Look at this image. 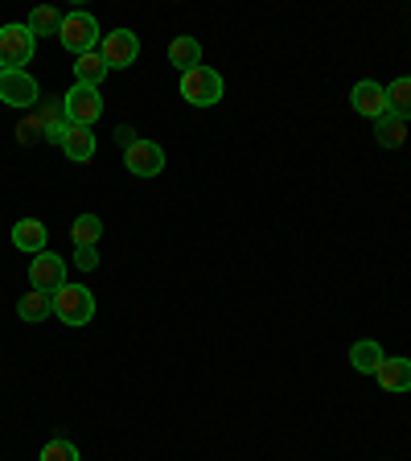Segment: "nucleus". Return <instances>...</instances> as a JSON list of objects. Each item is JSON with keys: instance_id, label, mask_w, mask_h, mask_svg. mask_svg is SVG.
Masks as SVG:
<instances>
[{"instance_id": "26", "label": "nucleus", "mask_w": 411, "mask_h": 461, "mask_svg": "<svg viewBox=\"0 0 411 461\" xmlns=\"http://www.w3.org/2000/svg\"><path fill=\"white\" fill-rule=\"evenodd\" d=\"M0 75H4V67H0Z\"/></svg>"}, {"instance_id": "10", "label": "nucleus", "mask_w": 411, "mask_h": 461, "mask_svg": "<svg viewBox=\"0 0 411 461\" xmlns=\"http://www.w3.org/2000/svg\"><path fill=\"white\" fill-rule=\"evenodd\" d=\"M350 104H354V112L366 115V120H383L387 115V86L374 83V78H362V83H354V91H350Z\"/></svg>"}, {"instance_id": "23", "label": "nucleus", "mask_w": 411, "mask_h": 461, "mask_svg": "<svg viewBox=\"0 0 411 461\" xmlns=\"http://www.w3.org/2000/svg\"><path fill=\"white\" fill-rule=\"evenodd\" d=\"M41 461H83V457H78L75 441H62V437H58V441H49L46 449H41Z\"/></svg>"}, {"instance_id": "2", "label": "nucleus", "mask_w": 411, "mask_h": 461, "mask_svg": "<svg viewBox=\"0 0 411 461\" xmlns=\"http://www.w3.org/2000/svg\"><path fill=\"white\" fill-rule=\"evenodd\" d=\"M54 317L62 326H86L91 317H95V297H91V288L83 285H62L54 293Z\"/></svg>"}, {"instance_id": "16", "label": "nucleus", "mask_w": 411, "mask_h": 461, "mask_svg": "<svg viewBox=\"0 0 411 461\" xmlns=\"http://www.w3.org/2000/svg\"><path fill=\"white\" fill-rule=\"evenodd\" d=\"M383 358H387V355H383V346L374 342V338H362V342L350 346V363H354V371H362V375H374Z\"/></svg>"}, {"instance_id": "1", "label": "nucleus", "mask_w": 411, "mask_h": 461, "mask_svg": "<svg viewBox=\"0 0 411 461\" xmlns=\"http://www.w3.org/2000/svg\"><path fill=\"white\" fill-rule=\"evenodd\" d=\"M58 41H62V46L78 58V54L99 50L103 33H99V21L91 17V13H67V17H62V25H58Z\"/></svg>"}, {"instance_id": "8", "label": "nucleus", "mask_w": 411, "mask_h": 461, "mask_svg": "<svg viewBox=\"0 0 411 461\" xmlns=\"http://www.w3.org/2000/svg\"><path fill=\"white\" fill-rule=\"evenodd\" d=\"M29 285L38 288V293H49V297H54L58 288L67 285V259L54 256V251L33 256V264H29Z\"/></svg>"}, {"instance_id": "7", "label": "nucleus", "mask_w": 411, "mask_h": 461, "mask_svg": "<svg viewBox=\"0 0 411 461\" xmlns=\"http://www.w3.org/2000/svg\"><path fill=\"white\" fill-rule=\"evenodd\" d=\"M0 104L9 107H33L41 104V86L29 70H4L0 75Z\"/></svg>"}, {"instance_id": "13", "label": "nucleus", "mask_w": 411, "mask_h": 461, "mask_svg": "<svg viewBox=\"0 0 411 461\" xmlns=\"http://www.w3.org/2000/svg\"><path fill=\"white\" fill-rule=\"evenodd\" d=\"M46 222L41 219H21L17 227H13V243H17L21 251H33V256H41L46 251Z\"/></svg>"}, {"instance_id": "14", "label": "nucleus", "mask_w": 411, "mask_h": 461, "mask_svg": "<svg viewBox=\"0 0 411 461\" xmlns=\"http://www.w3.org/2000/svg\"><path fill=\"white\" fill-rule=\"evenodd\" d=\"M103 78H107V62H103V54H99V50H91V54H78V58H75V83L99 86Z\"/></svg>"}, {"instance_id": "17", "label": "nucleus", "mask_w": 411, "mask_h": 461, "mask_svg": "<svg viewBox=\"0 0 411 461\" xmlns=\"http://www.w3.org/2000/svg\"><path fill=\"white\" fill-rule=\"evenodd\" d=\"M62 153H67L70 161H91V157H95V132H91V128L70 124L67 140H62Z\"/></svg>"}, {"instance_id": "5", "label": "nucleus", "mask_w": 411, "mask_h": 461, "mask_svg": "<svg viewBox=\"0 0 411 461\" xmlns=\"http://www.w3.org/2000/svg\"><path fill=\"white\" fill-rule=\"evenodd\" d=\"M62 107H67V120L75 128H91L103 115V99H99V86H83V83H75L62 95Z\"/></svg>"}, {"instance_id": "18", "label": "nucleus", "mask_w": 411, "mask_h": 461, "mask_svg": "<svg viewBox=\"0 0 411 461\" xmlns=\"http://www.w3.org/2000/svg\"><path fill=\"white\" fill-rule=\"evenodd\" d=\"M169 62L177 70H193V67H201V41L198 38H173V46H169Z\"/></svg>"}, {"instance_id": "24", "label": "nucleus", "mask_w": 411, "mask_h": 461, "mask_svg": "<svg viewBox=\"0 0 411 461\" xmlns=\"http://www.w3.org/2000/svg\"><path fill=\"white\" fill-rule=\"evenodd\" d=\"M75 268L78 272H95L99 268V248H75Z\"/></svg>"}, {"instance_id": "9", "label": "nucleus", "mask_w": 411, "mask_h": 461, "mask_svg": "<svg viewBox=\"0 0 411 461\" xmlns=\"http://www.w3.org/2000/svg\"><path fill=\"white\" fill-rule=\"evenodd\" d=\"M124 165L136 177H156L165 169V149L156 140H136L124 149Z\"/></svg>"}, {"instance_id": "19", "label": "nucleus", "mask_w": 411, "mask_h": 461, "mask_svg": "<svg viewBox=\"0 0 411 461\" xmlns=\"http://www.w3.org/2000/svg\"><path fill=\"white\" fill-rule=\"evenodd\" d=\"M374 136H379L383 149H403V140H407V120L387 112L383 120H374Z\"/></svg>"}, {"instance_id": "6", "label": "nucleus", "mask_w": 411, "mask_h": 461, "mask_svg": "<svg viewBox=\"0 0 411 461\" xmlns=\"http://www.w3.org/2000/svg\"><path fill=\"white\" fill-rule=\"evenodd\" d=\"M99 54H103L107 70H124L140 58V38H136L132 29H112V33L99 41Z\"/></svg>"}, {"instance_id": "22", "label": "nucleus", "mask_w": 411, "mask_h": 461, "mask_svg": "<svg viewBox=\"0 0 411 461\" xmlns=\"http://www.w3.org/2000/svg\"><path fill=\"white\" fill-rule=\"evenodd\" d=\"M25 25H29V33H33V38H46V33H58L62 17H58V9H33Z\"/></svg>"}, {"instance_id": "21", "label": "nucleus", "mask_w": 411, "mask_h": 461, "mask_svg": "<svg viewBox=\"0 0 411 461\" xmlns=\"http://www.w3.org/2000/svg\"><path fill=\"white\" fill-rule=\"evenodd\" d=\"M387 112L399 115V120H411V75L395 78V83L387 86Z\"/></svg>"}, {"instance_id": "11", "label": "nucleus", "mask_w": 411, "mask_h": 461, "mask_svg": "<svg viewBox=\"0 0 411 461\" xmlns=\"http://www.w3.org/2000/svg\"><path fill=\"white\" fill-rule=\"evenodd\" d=\"M38 128H41V136H46L49 144H58V149H62V140H67V132H70V120H67V107H62V99H41Z\"/></svg>"}, {"instance_id": "12", "label": "nucleus", "mask_w": 411, "mask_h": 461, "mask_svg": "<svg viewBox=\"0 0 411 461\" xmlns=\"http://www.w3.org/2000/svg\"><path fill=\"white\" fill-rule=\"evenodd\" d=\"M374 379H379V387L391 395L411 392V358H383L379 371H374Z\"/></svg>"}, {"instance_id": "3", "label": "nucleus", "mask_w": 411, "mask_h": 461, "mask_svg": "<svg viewBox=\"0 0 411 461\" xmlns=\"http://www.w3.org/2000/svg\"><path fill=\"white\" fill-rule=\"evenodd\" d=\"M182 99L193 107H214L222 99V75L214 67H193L182 75Z\"/></svg>"}, {"instance_id": "4", "label": "nucleus", "mask_w": 411, "mask_h": 461, "mask_svg": "<svg viewBox=\"0 0 411 461\" xmlns=\"http://www.w3.org/2000/svg\"><path fill=\"white\" fill-rule=\"evenodd\" d=\"M33 50H38V38L29 33V25H0V67L4 70H25Z\"/></svg>"}, {"instance_id": "20", "label": "nucleus", "mask_w": 411, "mask_h": 461, "mask_svg": "<svg viewBox=\"0 0 411 461\" xmlns=\"http://www.w3.org/2000/svg\"><path fill=\"white\" fill-rule=\"evenodd\" d=\"M70 240H75V248H95L103 240V219L99 214H78L75 227H70Z\"/></svg>"}, {"instance_id": "15", "label": "nucleus", "mask_w": 411, "mask_h": 461, "mask_svg": "<svg viewBox=\"0 0 411 461\" xmlns=\"http://www.w3.org/2000/svg\"><path fill=\"white\" fill-rule=\"evenodd\" d=\"M49 313H54V297H49V293L29 288L25 297L17 301V317H21V321H46Z\"/></svg>"}, {"instance_id": "25", "label": "nucleus", "mask_w": 411, "mask_h": 461, "mask_svg": "<svg viewBox=\"0 0 411 461\" xmlns=\"http://www.w3.org/2000/svg\"><path fill=\"white\" fill-rule=\"evenodd\" d=\"M115 136H120V140H124V149H128V144H136V136H132V128H120V132H115Z\"/></svg>"}]
</instances>
